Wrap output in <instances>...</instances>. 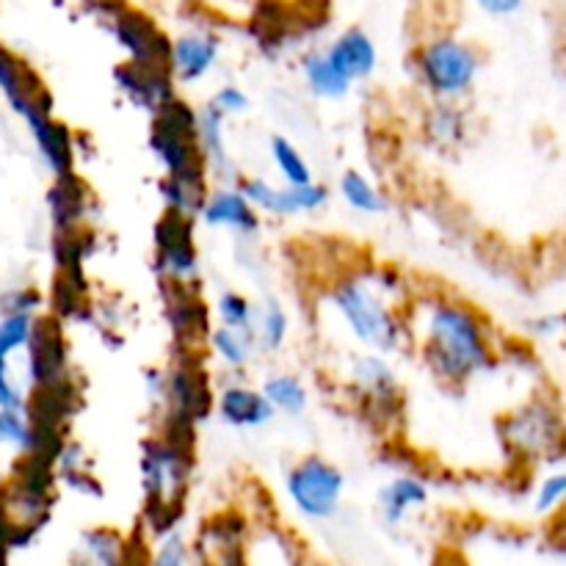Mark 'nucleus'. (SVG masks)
I'll use <instances>...</instances> for the list:
<instances>
[{
	"label": "nucleus",
	"instance_id": "obj_13",
	"mask_svg": "<svg viewBox=\"0 0 566 566\" xmlns=\"http://www.w3.org/2000/svg\"><path fill=\"white\" fill-rule=\"evenodd\" d=\"M224 59V39L210 25H188L171 33L169 66L177 86L193 88L208 81Z\"/></svg>",
	"mask_w": 566,
	"mask_h": 566
},
{
	"label": "nucleus",
	"instance_id": "obj_37",
	"mask_svg": "<svg viewBox=\"0 0 566 566\" xmlns=\"http://www.w3.org/2000/svg\"><path fill=\"white\" fill-rule=\"evenodd\" d=\"M562 329L564 321L558 318V315H539V318L528 321V332L534 337H542V340H545V337H556Z\"/></svg>",
	"mask_w": 566,
	"mask_h": 566
},
{
	"label": "nucleus",
	"instance_id": "obj_38",
	"mask_svg": "<svg viewBox=\"0 0 566 566\" xmlns=\"http://www.w3.org/2000/svg\"><path fill=\"white\" fill-rule=\"evenodd\" d=\"M551 536H553V542H556L558 551L566 553V509L551 520Z\"/></svg>",
	"mask_w": 566,
	"mask_h": 566
},
{
	"label": "nucleus",
	"instance_id": "obj_35",
	"mask_svg": "<svg viewBox=\"0 0 566 566\" xmlns=\"http://www.w3.org/2000/svg\"><path fill=\"white\" fill-rule=\"evenodd\" d=\"M208 103L213 105L221 116H227V119H238V116L249 114V108H252V97H249L247 88H241L238 83H221V86H216Z\"/></svg>",
	"mask_w": 566,
	"mask_h": 566
},
{
	"label": "nucleus",
	"instance_id": "obj_28",
	"mask_svg": "<svg viewBox=\"0 0 566 566\" xmlns=\"http://www.w3.org/2000/svg\"><path fill=\"white\" fill-rule=\"evenodd\" d=\"M252 332L254 340H258L260 357H276L287 346L293 332V318L287 313L285 302L276 296L260 298Z\"/></svg>",
	"mask_w": 566,
	"mask_h": 566
},
{
	"label": "nucleus",
	"instance_id": "obj_24",
	"mask_svg": "<svg viewBox=\"0 0 566 566\" xmlns=\"http://www.w3.org/2000/svg\"><path fill=\"white\" fill-rule=\"evenodd\" d=\"M205 354H208L227 376H238V379H241V376L258 363L260 348L252 329H230V326L213 324L208 343H205Z\"/></svg>",
	"mask_w": 566,
	"mask_h": 566
},
{
	"label": "nucleus",
	"instance_id": "obj_30",
	"mask_svg": "<svg viewBox=\"0 0 566 566\" xmlns=\"http://www.w3.org/2000/svg\"><path fill=\"white\" fill-rule=\"evenodd\" d=\"M269 160L271 169H274L276 180L282 186H310L315 182V169L310 164V158L304 155V149L293 142L285 133H276L269 142Z\"/></svg>",
	"mask_w": 566,
	"mask_h": 566
},
{
	"label": "nucleus",
	"instance_id": "obj_36",
	"mask_svg": "<svg viewBox=\"0 0 566 566\" xmlns=\"http://www.w3.org/2000/svg\"><path fill=\"white\" fill-rule=\"evenodd\" d=\"M468 3L490 20H512L525 9V0H468Z\"/></svg>",
	"mask_w": 566,
	"mask_h": 566
},
{
	"label": "nucleus",
	"instance_id": "obj_31",
	"mask_svg": "<svg viewBox=\"0 0 566 566\" xmlns=\"http://www.w3.org/2000/svg\"><path fill=\"white\" fill-rule=\"evenodd\" d=\"M53 470L61 484L70 486V490L83 492V495L92 490L97 492L99 481L94 479L92 462H88V457L77 442H61V448L53 457Z\"/></svg>",
	"mask_w": 566,
	"mask_h": 566
},
{
	"label": "nucleus",
	"instance_id": "obj_8",
	"mask_svg": "<svg viewBox=\"0 0 566 566\" xmlns=\"http://www.w3.org/2000/svg\"><path fill=\"white\" fill-rule=\"evenodd\" d=\"M147 147L160 177L208 175L199 149V108L182 94L149 119Z\"/></svg>",
	"mask_w": 566,
	"mask_h": 566
},
{
	"label": "nucleus",
	"instance_id": "obj_4",
	"mask_svg": "<svg viewBox=\"0 0 566 566\" xmlns=\"http://www.w3.org/2000/svg\"><path fill=\"white\" fill-rule=\"evenodd\" d=\"M144 392L160 418L158 431L193 437L199 423L213 415L216 385L199 352H180L169 368H149Z\"/></svg>",
	"mask_w": 566,
	"mask_h": 566
},
{
	"label": "nucleus",
	"instance_id": "obj_32",
	"mask_svg": "<svg viewBox=\"0 0 566 566\" xmlns=\"http://www.w3.org/2000/svg\"><path fill=\"white\" fill-rule=\"evenodd\" d=\"M216 326H230V329H252L254 315H258V302L249 293L224 287L210 304Z\"/></svg>",
	"mask_w": 566,
	"mask_h": 566
},
{
	"label": "nucleus",
	"instance_id": "obj_11",
	"mask_svg": "<svg viewBox=\"0 0 566 566\" xmlns=\"http://www.w3.org/2000/svg\"><path fill=\"white\" fill-rule=\"evenodd\" d=\"M153 269L160 285H199L202 254L197 243V219L164 213L153 230Z\"/></svg>",
	"mask_w": 566,
	"mask_h": 566
},
{
	"label": "nucleus",
	"instance_id": "obj_5",
	"mask_svg": "<svg viewBox=\"0 0 566 566\" xmlns=\"http://www.w3.org/2000/svg\"><path fill=\"white\" fill-rule=\"evenodd\" d=\"M409 61L420 92L437 103H464L484 72V53L479 44L453 31L426 33L415 44Z\"/></svg>",
	"mask_w": 566,
	"mask_h": 566
},
{
	"label": "nucleus",
	"instance_id": "obj_18",
	"mask_svg": "<svg viewBox=\"0 0 566 566\" xmlns=\"http://www.w3.org/2000/svg\"><path fill=\"white\" fill-rule=\"evenodd\" d=\"M213 415L227 429L235 431H260L276 420V412L265 401L263 390L238 376H230L216 387Z\"/></svg>",
	"mask_w": 566,
	"mask_h": 566
},
{
	"label": "nucleus",
	"instance_id": "obj_3",
	"mask_svg": "<svg viewBox=\"0 0 566 566\" xmlns=\"http://www.w3.org/2000/svg\"><path fill=\"white\" fill-rule=\"evenodd\" d=\"M138 473L155 539L180 528L182 503L193 475V437L155 431L142 446Z\"/></svg>",
	"mask_w": 566,
	"mask_h": 566
},
{
	"label": "nucleus",
	"instance_id": "obj_7",
	"mask_svg": "<svg viewBox=\"0 0 566 566\" xmlns=\"http://www.w3.org/2000/svg\"><path fill=\"white\" fill-rule=\"evenodd\" d=\"M337 381L348 401L374 429H392L403 415V387L390 357L368 352H346Z\"/></svg>",
	"mask_w": 566,
	"mask_h": 566
},
{
	"label": "nucleus",
	"instance_id": "obj_17",
	"mask_svg": "<svg viewBox=\"0 0 566 566\" xmlns=\"http://www.w3.org/2000/svg\"><path fill=\"white\" fill-rule=\"evenodd\" d=\"M199 224L227 232L238 243H254L263 230V216L249 202L238 182H219V186L210 188L208 199H205Z\"/></svg>",
	"mask_w": 566,
	"mask_h": 566
},
{
	"label": "nucleus",
	"instance_id": "obj_2",
	"mask_svg": "<svg viewBox=\"0 0 566 566\" xmlns=\"http://www.w3.org/2000/svg\"><path fill=\"white\" fill-rule=\"evenodd\" d=\"M418 287L392 265H359L326 280L318 310L352 352L398 357L409 352L407 310Z\"/></svg>",
	"mask_w": 566,
	"mask_h": 566
},
{
	"label": "nucleus",
	"instance_id": "obj_15",
	"mask_svg": "<svg viewBox=\"0 0 566 566\" xmlns=\"http://www.w3.org/2000/svg\"><path fill=\"white\" fill-rule=\"evenodd\" d=\"M164 318L177 352H202L213 329V313L199 285H160Z\"/></svg>",
	"mask_w": 566,
	"mask_h": 566
},
{
	"label": "nucleus",
	"instance_id": "obj_22",
	"mask_svg": "<svg viewBox=\"0 0 566 566\" xmlns=\"http://www.w3.org/2000/svg\"><path fill=\"white\" fill-rule=\"evenodd\" d=\"M199 149H202L205 169H208L213 186L241 180L243 175L238 171L235 155L230 147V119L221 116L210 103L199 105Z\"/></svg>",
	"mask_w": 566,
	"mask_h": 566
},
{
	"label": "nucleus",
	"instance_id": "obj_25",
	"mask_svg": "<svg viewBox=\"0 0 566 566\" xmlns=\"http://www.w3.org/2000/svg\"><path fill=\"white\" fill-rule=\"evenodd\" d=\"M337 199L346 205L352 213L363 216V219H381V216L390 213L392 199L390 193L381 188V182L376 177H370L363 169H346L337 177L335 186Z\"/></svg>",
	"mask_w": 566,
	"mask_h": 566
},
{
	"label": "nucleus",
	"instance_id": "obj_23",
	"mask_svg": "<svg viewBox=\"0 0 566 566\" xmlns=\"http://www.w3.org/2000/svg\"><path fill=\"white\" fill-rule=\"evenodd\" d=\"M420 136L437 153H457L470 136V114L464 103L429 99L420 114Z\"/></svg>",
	"mask_w": 566,
	"mask_h": 566
},
{
	"label": "nucleus",
	"instance_id": "obj_34",
	"mask_svg": "<svg viewBox=\"0 0 566 566\" xmlns=\"http://www.w3.org/2000/svg\"><path fill=\"white\" fill-rule=\"evenodd\" d=\"M144 566H199L197 547L177 528L153 539V547L144 556Z\"/></svg>",
	"mask_w": 566,
	"mask_h": 566
},
{
	"label": "nucleus",
	"instance_id": "obj_12",
	"mask_svg": "<svg viewBox=\"0 0 566 566\" xmlns=\"http://www.w3.org/2000/svg\"><path fill=\"white\" fill-rule=\"evenodd\" d=\"M241 191L247 193L249 202L260 210V216L285 221L302 219V216H315L329 208L332 188L326 182L315 180L310 186H282V182L269 180L263 175H243L238 180Z\"/></svg>",
	"mask_w": 566,
	"mask_h": 566
},
{
	"label": "nucleus",
	"instance_id": "obj_33",
	"mask_svg": "<svg viewBox=\"0 0 566 566\" xmlns=\"http://www.w3.org/2000/svg\"><path fill=\"white\" fill-rule=\"evenodd\" d=\"M566 509V468H553L531 490V512L542 520H553Z\"/></svg>",
	"mask_w": 566,
	"mask_h": 566
},
{
	"label": "nucleus",
	"instance_id": "obj_1",
	"mask_svg": "<svg viewBox=\"0 0 566 566\" xmlns=\"http://www.w3.org/2000/svg\"><path fill=\"white\" fill-rule=\"evenodd\" d=\"M407 324L409 352L446 390H464L492 374L501 359L492 321L473 302L448 291H415Z\"/></svg>",
	"mask_w": 566,
	"mask_h": 566
},
{
	"label": "nucleus",
	"instance_id": "obj_19",
	"mask_svg": "<svg viewBox=\"0 0 566 566\" xmlns=\"http://www.w3.org/2000/svg\"><path fill=\"white\" fill-rule=\"evenodd\" d=\"M431 503V484L415 470L392 473L376 495V514L385 528L398 531Z\"/></svg>",
	"mask_w": 566,
	"mask_h": 566
},
{
	"label": "nucleus",
	"instance_id": "obj_21",
	"mask_svg": "<svg viewBox=\"0 0 566 566\" xmlns=\"http://www.w3.org/2000/svg\"><path fill=\"white\" fill-rule=\"evenodd\" d=\"M66 566H144V556H138L133 539L111 525H92L81 531L72 545Z\"/></svg>",
	"mask_w": 566,
	"mask_h": 566
},
{
	"label": "nucleus",
	"instance_id": "obj_29",
	"mask_svg": "<svg viewBox=\"0 0 566 566\" xmlns=\"http://www.w3.org/2000/svg\"><path fill=\"white\" fill-rule=\"evenodd\" d=\"M260 390H263L265 401L271 403L276 418L298 420L310 409V401H313L307 381L298 374H291V370H274V374H269L263 379V385H260Z\"/></svg>",
	"mask_w": 566,
	"mask_h": 566
},
{
	"label": "nucleus",
	"instance_id": "obj_9",
	"mask_svg": "<svg viewBox=\"0 0 566 566\" xmlns=\"http://www.w3.org/2000/svg\"><path fill=\"white\" fill-rule=\"evenodd\" d=\"M282 492L298 520L326 525L340 514L348 492V479L335 462L318 453L296 459L282 475Z\"/></svg>",
	"mask_w": 566,
	"mask_h": 566
},
{
	"label": "nucleus",
	"instance_id": "obj_10",
	"mask_svg": "<svg viewBox=\"0 0 566 566\" xmlns=\"http://www.w3.org/2000/svg\"><path fill=\"white\" fill-rule=\"evenodd\" d=\"M39 321V313H0V409H31L28 363Z\"/></svg>",
	"mask_w": 566,
	"mask_h": 566
},
{
	"label": "nucleus",
	"instance_id": "obj_20",
	"mask_svg": "<svg viewBox=\"0 0 566 566\" xmlns=\"http://www.w3.org/2000/svg\"><path fill=\"white\" fill-rule=\"evenodd\" d=\"M324 50L326 55H329L332 64L337 66V72H340L352 86L370 81L381 66L379 42L374 39V33L365 31V28L359 25H348L343 28V31H337L335 36L324 44Z\"/></svg>",
	"mask_w": 566,
	"mask_h": 566
},
{
	"label": "nucleus",
	"instance_id": "obj_14",
	"mask_svg": "<svg viewBox=\"0 0 566 566\" xmlns=\"http://www.w3.org/2000/svg\"><path fill=\"white\" fill-rule=\"evenodd\" d=\"M105 25L125 53V61H133V64H166L169 61L171 36L147 11L125 3L108 6Z\"/></svg>",
	"mask_w": 566,
	"mask_h": 566
},
{
	"label": "nucleus",
	"instance_id": "obj_16",
	"mask_svg": "<svg viewBox=\"0 0 566 566\" xmlns=\"http://www.w3.org/2000/svg\"><path fill=\"white\" fill-rule=\"evenodd\" d=\"M114 83L119 97L130 108L147 114L149 119L155 114H160L171 99L180 97V86H177V81L171 77L166 64H133V61H122L114 70Z\"/></svg>",
	"mask_w": 566,
	"mask_h": 566
},
{
	"label": "nucleus",
	"instance_id": "obj_6",
	"mask_svg": "<svg viewBox=\"0 0 566 566\" xmlns=\"http://www.w3.org/2000/svg\"><path fill=\"white\" fill-rule=\"evenodd\" d=\"M506 457L528 468H556L566 459V412L553 396H531L497 423Z\"/></svg>",
	"mask_w": 566,
	"mask_h": 566
},
{
	"label": "nucleus",
	"instance_id": "obj_26",
	"mask_svg": "<svg viewBox=\"0 0 566 566\" xmlns=\"http://www.w3.org/2000/svg\"><path fill=\"white\" fill-rule=\"evenodd\" d=\"M298 75H302L304 88H307L315 99H324V103H340V99H346L354 88L352 83L337 72V66L332 64L324 44H321V48H310L307 53H302V59H298Z\"/></svg>",
	"mask_w": 566,
	"mask_h": 566
},
{
	"label": "nucleus",
	"instance_id": "obj_27",
	"mask_svg": "<svg viewBox=\"0 0 566 566\" xmlns=\"http://www.w3.org/2000/svg\"><path fill=\"white\" fill-rule=\"evenodd\" d=\"M213 180L210 175H188V177H160L158 180V197L164 202V213L186 216V219H197L205 208Z\"/></svg>",
	"mask_w": 566,
	"mask_h": 566
}]
</instances>
